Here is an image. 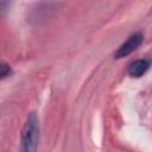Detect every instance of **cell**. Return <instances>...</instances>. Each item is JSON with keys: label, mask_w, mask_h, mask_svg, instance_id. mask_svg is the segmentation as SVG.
<instances>
[{"label": "cell", "mask_w": 152, "mask_h": 152, "mask_svg": "<svg viewBox=\"0 0 152 152\" xmlns=\"http://www.w3.org/2000/svg\"><path fill=\"white\" fill-rule=\"evenodd\" d=\"M39 138V126L38 119L34 113H31L27 116V120L24 125L23 133H21V144L24 151H34L38 144Z\"/></svg>", "instance_id": "cell-1"}, {"label": "cell", "mask_w": 152, "mask_h": 152, "mask_svg": "<svg viewBox=\"0 0 152 152\" xmlns=\"http://www.w3.org/2000/svg\"><path fill=\"white\" fill-rule=\"evenodd\" d=\"M142 42V34L141 33H134L131 37H128V39L118 49V51L115 52V57L116 58H122L126 57L127 55H129L131 52H133Z\"/></svg>", "instance_id": "cell-2"}, {"label": "cell", "mask_w": 152, "mask_h": 152, "mask_svg": "<svg viewBox=\"0 0 152 152\" xmlns=\"http://www.w3.org/2000/svg\"><path fill=\"white\" fill-rule=\"evenodd\" d=\"M11 74V68L6 63H0V80L7 77Z\"/></svg>", "instance_id": "cell-4"}, {"label": "cell", "mask_w": 152, "mask_h": 152, "mask_svg": "<svg viewBox=\"0 0 152 152\" xmlns=\"http://www.w3.org/2000/svg\"><path fill=\"white\" fill-rule=\"evenodd\" d=\"M148 66H150V62L148 61L138 59V61H134L133 63L129 64L127 71H128L129 76H132V77H140L147 71Z\"/></svg>", "instance_id": "cell-3"}]
</instances>
